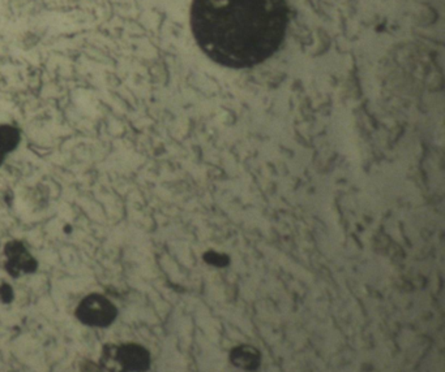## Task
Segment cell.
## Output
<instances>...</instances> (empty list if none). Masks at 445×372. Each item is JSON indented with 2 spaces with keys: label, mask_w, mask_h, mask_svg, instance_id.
<instances>
[{
  "label": "cell",
  "mask_w": 445,
  "mask_h": 372,
  "mask_svg": "<svg viewBox=\"0 0 445 372\" xmlns=\"http://www.w3.org/2000/svg\"><path fill=\"white\" fill-rule=\"evenodd\" d=\"M289 25L286 0H193L191 29L217 64L242 69L280 49Z\"/></svg>",
  "instance_id": "6da1fadb"
},
{
  "label": "cell",
  "mask_w": 445,
  "mask_h": 372,
  "mask_svg": "<svg viewBox=\"0 0 445 372\" xmlns=\"http://www.w3.org/2000/svg\"><path fill=\"white\" fill-rule=\"evenodd\" d=\"M118 315L114 303L101 294H89L76 308V318L89 327L105 328L114 323Z\"/></svg>",
  "instance_id": "7a4b0ae2"
},
{
  "label": "cell",
  "mask_w": 445,
  "mask_h": 372,
  "mask_svg": "<svg viewBox=\"0 0 445 372\" xmlns=\"http://www.w3.org/2000/svg\"><path fill=\"white\" fill-rule=\"evenodd\" d=\"M6 269L12 277L33 274L37 269V260L20 241H11L4 248Z\"/></svg>",
  "instance_id": "3957f363"
},
{
  "label": "cell",
  "mask_w": 445,
  "mask_h": 372,
  "mask_svg": "<svg viewBox=\"0 0 445 372\" xmlns=\"http://www.w3.org/2000/svg\"><path fill=\"white\" fill-rule=\"evenodd\" d=\"M123 372H145L150 366L148 350L137 344L116 345Z\"/></svg>",
  "instance_id": "277c9868"
},
{
  "label": "cell",
  "mask_w": 445,
  "mask_h": 372,
  "mask_svg": "<svg viewBox=\"0 0 445 372\" xmlns=\"http://www.w3.org/2000/svg\"><path fill=\"white\" fill-rule=\"evenodd\" d=\"M231 364L243 371H255L261 364V356L257 349L251 345H240L231 350Z\"/></svg>",
  "instance_id": "5b68a950"
},
{
  "label": "cell",
  "mask_w": 445,
  "mask_h": 372,
  "mask_svg": "<svg viewBox=\"0 0 445 372\" xmlns=\"http://www.w3.org/2000/svg\"><path fill=\"white\" fill-rule=\"evenodd\" d=\"M20 132L11 127V125H1L0 127V155L7 156L11 151L16 150L20 144Z\"/></svg>",
  "instance_id": "8992f818"
},
{
  "label": "cell",
  "mask_w": 445,
  "mask_h": 372,
  "mask_svg": "<svg viewBox=\"0 0 445 372\" xmlns=\"http://www.w3.org/2000/svg\"><path fill=\"white\" fill-rule=\"evenodd\" d=\"M0 296H1V300L4 302H9L13 298V291L11 289V286L4 284L1 288H0Z\"/></svg>",
  "instance_id": "52a82bcc"
},
{
  "label": "cell",
  "mask_w": 445,
  "mask_h": 372,
  "mask_svg": "<svg viewBox=\"0 0 445 372\" xmlns=\"http://www.w3.org/2000/svg\"><path fill=\"white\" fill-rule=\"evenodd\" d=\"M4 159H6V156H3V155H0V165L3 164V162H4Z\"/></svg>",
  "instance_id": "ba28073f"
}]
</instances>
